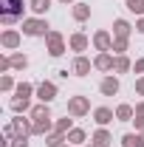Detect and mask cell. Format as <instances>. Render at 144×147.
<instances>
[{
	"mask_svg": "<svg viewBox=\"0 0 144 147\" xmlns=\"http://www.w3.org/2000/svg\"><path fill=\"white\" fill-rule=\"evenodd\" d=\"M133 116H136V108H130V105H119L116 108V119L119 122H133Z\"/></svg>",
	"mask_w": 144,
	"mask_h": 147,
	"instance_id": "cell-16",
	"label": "cell"
},
{
	"mask_svg": "<svg viewBox=\"0 0 144 147\" xmlns=\"http://www.w3.org/2000/svg\"><path fill=\"white\" fill-rule=\"evenodd\" d=\"M31 91H34V88H31V85H26V82L17 85V96H31Z\"/></svg>",
	"mask_w": 144,
	"mask_h": 147,
	"instance_id": "cell-30",
	"label": "cell"
},
{
	"mask_svg": "<svg viewBox=\"0 0 144 147\" xmlns=\"http://www.w3.org/2000/svg\"><path fill=\"white\" fill-rule=\"evenodd\" d=\"M11 147H28V139H26V136H17V139H14V144Z\"/></svg>",
	"mask_w": 144,
	"mask_h": 147,
	"instance_id": "cell-33",
	"label": "cell"
},
{
	"mask_svg": "<svg viewBox=\"0 0 144 147\" xmlns=\"http://www.w3.org/2000/svg\"><path fill=\"white\" fill-rule=\"evenodd\" d=\"M113 62H116V57L110 51H99V57L93 59V68L96 71H113Z\"/></svg>",
	"mask_w": 144,
	"mask_h": 147,
	"instance_id": "cell-6",
	"label": "cell"
},
{
	"mask_svg": "<svg viewBox=\"0 0 144 147\" xmlns=\"http://www.w3.org/2000/svg\"><path fill=\"white\" fill-rule=\"evenodd\" d=\"M68 45H71L73 51H85V48H88V37L82 34V31H76V34L68 37Z\"/></svg>",
	"mask_w": 144,
	"mask_h": 147,
	"instance_id": "cell-12",
	"label": "cell"
},
{
	"mask_svg": "<svg viewBox=\"0 0 144 147\" xmlns=\"http://www.w3.org/2000/svg\"><path fill=\"white\" fill-rule=\"evenodd\" d=\"M23 34L26 37H48V23L40 20V17L23 20Z\"/></svg>",
	"mask_w": 144,
	"mask_h": 147,
	"instance_id": "cell-2",
	"label": "cell"
},
{
	"mask_svg": "<svg viewBox=\"0 0 144 147\" xmlns=\"http://www.w3.org/2000/svg\"><path fill=\"white\" fill-rule=\"evenodd\" d=\"M90 65H93V62H90L88 57H76V59H73V65H71V71H73V76H88L90 74Z\"/></svg>",
	"mask_w": 144,
	"mask_h": 147,
	"instance_id": "cell-7",
	"label": "cell"
},
{
	"mask_svg": "<svg viewBox=\"0 0 144 147\" xmlns=\"http://www.w3.org/2000/svg\"><path fill=\"white\" fill-rule=\"evenodd\" d=\"M136 113H139V116H144V102H139V105H136Z\"/></svg>",
	"mask_w": 144,
	"mask_h": 147,
	"instance_id": "cell-37",
	"label": "cell"
},
{
	"mask_svg": "<svg viewBox=\"0 0 144 147\" xmlns=\"http://www.w3.org/2000/svg\"><path fill=\"white\" fill-rule=\"evenodd\" d=\"M62 142H68V136H62V133H54V136L45 139V144H48V147H62Z\"/></svg>",
	"mask_w": 144,
	"mask_h": 147,
	"instance_id": "cell-25",
	"label": "cell"
},
{
	"mask_svg": "<svg viewBox=\"0 0 144 147\" xmlns=\"http://www.w3.org/2000/svg\"><path fill=\"white\" fill-rule=\"evenodd\" d=\"M59 3H71V0H59Z\"/></svg>",
	"mask_w": 144,
	"mask_h": 147,
	"instance_id": "cell-39",
	"label": "cell"
},
{
	"mask_svg": "<svg viewBox=\"0 0 144 147\" xmlns=\"http://www.w3.org/2000/svg\"><path fill=\"white\" fill-rule=\"evenodd\" d=\"M88 17H90V6H88V3H76V6H73V20L85 23Z\"/></svg>",
	"mask_w": 144,
	"mask_h": 147,
	"instance_id": "cell-17",
	"label": "cell"
},
{
	"mask_svg": "<svg viewBox=\"0 0 144 147\" xmlns=\"http://www.w3.org/2000/svg\"><path fill=\"white\" fill-rule=\"evenodd\" d=\"M9 65H11V68H26V65H28V59H26V57H11V59H9Z\"/></svg>",
	"mask_w": 144,
	"mask_h": 147,
	"instance_id": "cell-28",
	"label": "cell"
},
{
	"mask_svg": "<svg viewBox=\"0 0 144 147\" xmlns=\"http://www.w3.org/2000/svg\"><path fill=\"white\" fill-rule=\"evenodd\" d=\"M122 147H139V133H124L122 136Z\"/></svg>",
	"mask_w": 144,
	"mask_h": 147,
	"instance_id": "cell-27",
	"label": "cell"
},
{
	"mask_svg": "<svg viewBox=\"0 0 144 147\" xmlns=\"http://www.w3.org/2000/svg\"><path fill=\"white\" fill-rule=\"evenodd\" d=\"M130 68H133V62H130V59H127L124 54H116V62H113V71H116V74H127Z\"/></svg>",
	"mask_w": 144,
	"mask_h": 147,
	"instance_id": "cell-15",
	"label": "cell"
},
{
	"mask_svg": "<svg viewBox=\"0 0 144 147\" xmlns=\"http://www.w3.org/2000/svg\"><path fill=\"white\" fill-rule=\"evenodd\" d=\"M110 142H113V136H110L105 127H99L96 133H93V144H96V147H108Z\"/></svg>",
	"mask_w": 144,
	"mask_h": 147,
	"instance_id": "cell-14",
	"label": "cell"
},
{
	"mask_svg": "<svg viewBox=\"0 0 144 147\" xmlns=\"http://www.w3.org/2000/svg\"><path fill=\"white\" fill-rule=\"evenodd\" d=\"M130 31H133V26L127 23V20H113V37H130Z\"/></svg>",
	"mask_w": 144,
	"mask_h": 147,
	"instance_id": "cell-13",
	"label": "cell"
},
{
	"mask_svg": "<svg viewBox=\"0 0 144 147\" xmlns=\"http://www.w3.org/2000/svg\"><path fill=\"white\" fill-rule=\"evenodd\" d=\"M93 45H96V51H113V34L110 31H96Z\"/></svg>",
	"mask_w": 144,
	"mask_h": 147,
	"instance_id": "cell-5",
	"label": "cell"
},
{
	"mask_svg": "<svg viewBox=\"0 0 144 147\" xmlns=\"http://www.w3.org/2000/svg\"><path fill=\"white\" fill-rule=\"evenodd\" d=\"M11 133H17V136H28V133H31V125H28L26 119H14V125L6 130V136H11Z\"/></svg>",
	"mask_w": 144,
	"mask_h": 147,
	"instance_id": "cell-11",
	"label": "cell"
},
{
	"mask_svg": "<svg viewBox=\"0 0 144 147\" xmlns=\"http://www.w3.org/2000/svg\"><path fill=\"white\" fill-rule=\"evenodd\" d=\"M62 147H65V144H62Z\"/></svg>",
	"mask_w": 144,
	"mask_h": 147,
	"instance_id": "cell-41",
	"label": "cell"
},
{
	"mask_svg": "<svg viewBox=\"0 0 144 147\" xmlns=\"http://www.w3.org/2000/svg\"><path fill=\"white\" fill-rule=\"evenodd\" d=\"M99 91L105 93V96H116V93H119V79H116L113 74H108V76L99 82Z\"/></svg>",
	"mask_w": 144,
	"mask_h": 147,
	"instance_id": "cell-8",
	"label": "cell"
},
{
	"mask_svg": "<svg viewBox=\"0 0 144 147\" xmlns=\"http://www.w3.org/2000/svg\"><path fill=\"white\" fill-rule=\"evenodd\" d=\"M11 110H28V96H14L11 99Z\"/></svg>",
	"mask_w": 144,
	"mask_h": 147,
	"instance_id": "cell-26",
	"label": "cell"
},
{
	"mask_svg": "<svg viewBox=\"0 0 144 147\" xmlns=\"http://www.w3.org/2000/svg\"><path fill=\"white\" fill-rule=\"evenodd\" d=\"M127 40H130V37H113V51H116V54H124L127 51Z\"/></svg>",
	"mask_w": 144,
	"mask_h": 147,
	"instance_id": "cell-24",
	"label": "cell"
},
{
	"mask_svg": "<svg viewBox=\"0 0 144 147\" xmlns=\"http://www.w3.org/2000/svg\"><path fill=\"white\" fill-rule=\"evenodd\" d=\"M93 119H96L99 127H105V125H110V122L116 119V113H113L110 108H96V110H93Z\"/></svg>",
	"mask_w": 144,
	"mask_h": 147,
	"instance_id": "cell-10",
	"label": "cell"
},
{
	"mask_svg": "<svg viewBox=\"0 0 144 147\" xmlns=\"http://www.w3.org/2000/svg\"><path fill=\"white\" fill-rule=\"evenodd\" d=\"M51 130V119H37L31 125V133H48Z\"/></svg>",
	"mask_w": 144,
	"mask_h": 147,
	"instance_id": "cell-22",
	"label": "cell"
},
{
	"mask_svg": "<svg viewBox=\"0 0 144 147\" xmlns=\"http://www.w3.org/2000/svg\"><path fill=\"white\" fill-rule=\"evenodd\" d=\"M23 0H0V20L3 26H14L20 17H23Z\"/></svg>",
	"mask_w": 144,
	"mask_h": 147,
	"instance_id": "cell-1",
	"label": "cell"
},
{
	"mask_svg": "<svg viewBox=\"0 0 144 147\" xmlns=\"http://www.w3.org/2000/svg\"><path fill=\"white\" fill-rule=\"evenodd\" d=\"M136 93H141V96H144V76L136 79Z\"/></svg>",
	"mask_w": 144,
	"mask_h": 147,
	"instance_id": "cell-35",
	"label": "cell"
},
{
	"mask_svg": "<svg viewBox=\"0 0 144 147\" xmlns=\"http://www.w3.org/2000/svg\"><path fill=\"white\" fill-rule=\"evenodd\" d=\"M68 113H71L73 119H79V116L90 113V102H88V96H71V99H68Z\"/></svg>",
	"mask_w": 144,
	"mask_h": 147,
	"instance_id": "cell-3",
	"label": "cell"
},
{
	"mask_svg": "<svg viewBox=\"0 0 144 147\" xmlns=\"http://www.w3.org/2000/svg\"><path fill=\"white\" fill-rule=\"evenodd\" d=\"M136 31H139V34H144V17L136 20Z\"/></svg>",
	"mask_w": 144,
	"mask_h": 147,
	"instance_id": "cell-36",
	"label": "cell"
},
{
	"mask_svg": "<svg viewBox=\"0 0 144 147\" xmlns=\"http://www.w3.org/2000/svg\"><path fill=\"white\" fill-rule=\"evenodd\" d=\"M45 40H48V54H51V57H59L62 51H65V40H62L59 31H48Z\"/></svg>",
	"mask_w": 144,
	"mask_h": 147,
	"instance_id": "cell-4",
	"label": "cell"
},
{
	"mask_svg": "<svg viewBox=\"0 0 144 147\" xmlns=\"http://www.w3.org/2000/svg\"><path fill=\"white\" fill-rule=\"evenodd\" d=\"M71 130V119H59L57 122V133H68Z\"/></svg>",
	"mask_w": 144,
	"mask_h": 147,
	"instance_id": "cell-29",
	"label": "cell"
},
{
	"mask_svg": "<svg viewBox=\"0 0 144 147\" xmlns=\"http://www.w3.org/2000/svg\"><path fill=\"white\" fill-rule=\"evenodd\" d=\"M37 96H40V102L48 105V102L57 96V85H54V82H42V85H37Z\"/></svg>",
	"mask_w": 144,
	"mask_h": 147,
	"instance_id": "cell-9",
	"label": "cell"
},
{
	"mask_svg": "<svg viewBox=\"0 0 144 147\" xmlns=\"http://www.w3.org/2000/svg\"><path fill=\"white\" fill-rule=\"evenodd\" d=\"M133 71H136V74H141V76H144V57H139V59L133 62Z\"/></svg>",
	"mask_w": 144,
	"mask_h": 147,
	"instance_id": "cell-31",
	"label": "cell"
},
{
	"mask_svg": "<svg viewBox=\"0 0 144 147\" xmlns=\"http://www.w3.org/2000/svg\"><path fill=\"white\" fill-rule=\"evenodd\" d=\"M127 11H133V14H139V17H144V0H124Z\"/></svg>",
	"mask_w": 144,
	"mask_h": 147,
	"instance_id": "cell-19",
	"label": "cell"
},
{
	"mask_svg": "<svg viewBox=\"0 0 144 147\" xmlns=\"http://www.w3.org/2000/svg\"><path fill=\"white\" fill-rule=\"evenodd\" d=\"M28 6L34 9V14H45V11L51 9V0H31Z\"/></svg>",
	"mask_w": 144,
	"mask_h": 147,
	"instance_id": "cell-20",
	"label": "cell"
},
{
	"mask_svg": "<svg viewBox=\"0 0 144 147\" xmlns=\"http://www.w3.org/2000/svg\"><path fill=\"white\" fill-rule=\"evenodd\" d=\"M139 147H144V133H139Z\"/></svg>",
	"mask_w": 144,
	"mask_h": 147,
	"instance_id": "cell-38",
	"label": "cell"
},
{
	"mask_svg": "<svg viewBox=\"0 0 144 147\" xmlns=\"http://www.w3.org/2000/svg\"><path fill=\"white\" fill-rule=\"evenodd\" d=\"M133 122H136V130H139V133H144V116H139V113H136V116H133Z\"/></svg>",
	"mask_w": 144,
	"mask_h": 147,
	"instance_id": "cell-32",
	"label": "cell"
},
{
	"mask_svg": "<svg viewBox=\"0 0 144 147\" xmlns=\"http://www.w3.org/2000/svg\"><path fill=\"white\" fill-rule=\"evenodd\" d=\"M17 42H20V34H17V31H6V34H3V45H6V48H14Z\"/></svg>",
	"mask_w": 144,
	"mask_h": 147,
	"instance_id": "cell-23",
	"label": "cell"
},
{
	"mask_svg": "<svg viewBox=\"0 0 144 147\" xmlns=\"http://www.w3.org/2000/svg\"><path fill=\"white\" fill-rule=\"evenodd\" d=\"M88 147H96V144H88Z\"/></svg>",
	"mask_w": 144,
	"mask_h": 147,
	"instance_id": "cell-40",
	"label": "cell"
},
{
	"mask_svg": "<svg viewBox=\"0 0 144 147\" xmlns=\"http://www.w3.org/2000/svg\"><path fill=\"white\" fill-rule=\"evenodd\" d=\"M68 142H71V144H82V142H85V130L71 127V130H68Z\"/></svg>",
	"mask_w": 144,
	"mask_h": 147,
	"instance_id": "cell-21",
	"label": "cell"
},
{
	"mask_svg": "<svg viewBox=\"0 0 144 147\" xmlns=\"http://www.w3.org/2000/svg\"><path fill=\"white\" fill-rule=\"evenodd\" d=\"M31 119H51V110H48V105L42 102V105H37V108H31Z\"/></svg>",
	"mask_w": 144,
	"mask_h": 147,
	"instance_id": "cell-18",
	"label": "cell"
},
{
	"mask_svg": "<svg viewBox=\"0 0 144 147\" xmlns=\"http://www.w3.org/2000/svg\"><path fill=\"white\" fill-rule=\"evenodd\" d=\"M11 85H14V82H11V76H3V82H0V88H3V91H11Z\"/></svg>",
	"mask_w": 144,
	"mask_h": 147,
	"instance_id": "cell-34",
	"label": "cell"
}]
</instances>
